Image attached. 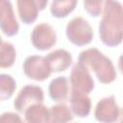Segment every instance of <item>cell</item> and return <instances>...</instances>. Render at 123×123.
<instances>
[{
	"label": "cell",
	"mask_w": 123,
	"mask_h": 123,
	"mask_svg": "<svg viewBox=\"0 0 123 123\" xmlns=\"http://www.w3.org/2000/svg\"><path fill=\"white\" fill-rule=\"evenodd\" d=\"M16 83L14 79L8 74L0 75V98L1 100L9 99L14 92Z\"/></svg>",
	"instance_id": "ac0fdd59"
},
{
	"label": "cell",
	"mask_w": 123,
	"mask_h": 123,
	"mask_svg": "<svg viewBox=\"0 0 123 123\" xmlns=\"http://www.w3.org/2000/svg\"><path fill=\"white\" fill-rule=\"evenodd\" d=\"M70 84L72 89L86 94L90 93L94 88V81L88 69L80 62H77L72 67L70 72Z\"/></svg>",
	"instance_id": "ba28073f"
},
{
	"label": "cell",
	"mask_w": 123,
	"mask_h": 123,
	"mask_svg": "<svg viewBox=\"0 0 123 123\" xmlns=\"http://www.w3.org/2000/svg\"><path fill=\"white\" fill-rule=\"evenodd\" d=\"M99 36L101 41L109 47H115L123 41V5L120 2H104Z\"/></svg>",
	"instance_id": "6da1fadb"
},
{
	"label": "cell",
	"mask_w": 123,
	"mask_h": 123,
	"mask_svg": "<svg viewBox=\"0 0 123 123\" xmlns=\"http://www.w3.org/2000/svg\"><path fill=\"white\" fill-rule=\"evenodd\" d=\"M116 123H123V108L120 109V112H119V116L116 120Z\"/></svg>",
	"instance_id": "7402d4cb"
},
{
	"label": "cell",
	"mask_w": 123,
	"mask_h": 123,
	"mask_svg": "<svg viewBox=\"0 0 123 123\" xmlns=\"http://www.w3.org/2000/svg\"><path fill=\"white\" fill-rule=\"evenodd\" d=\"M77 1L67 0V1H53L50 5V12L54 17L63 18L66 17L76 7Z\"/></svg>",
	"instance_id": "2e32d148"
},
{
	"label": "cell",
	"mask_w": 123,
	"mask_h": 123,
	"mask_svg": "<svg viewBox=\"0 0 123 123\" xmlns=\"http://www.w3.org/2000/svg\"><path fill=\"white\" fill-rule=\"evenodd\" d=\"M16 58V51L12 43L9 41L2 40L0 46V66L11 67L15 61Z\"/></svg>",
	"instance_id": "e0dca14e"
},
{
	"label": "cell",
	"mask_w": 123,
	"mask_h": 123,
	"mask_svg": "<svg viewBox=\"0 0 123 123\" xmlns=\"http://www.w3.org/2000/svg\"><path fill=\"white\" fill-rule=\"evenodd\" d=\"M24 115L27 123H49L50 110L42 104H35L24 111Z\"/></svg>",
	"instance_id": "4fadbf2b"
},
{
	"label": "cell",
	"mask_w": 123,
	"mask_h": 123,
	"mask_svg": "<svg viewBox=\"0 0 123 123\" xmlns=\"http://www.w3.org/2000/svg\"><path fill=\"white\" fill-rule=\"evenodd\" d=\"M118 68H119L120 72L123 74V54L118 59Z\"/></svg>",
	"instance_id": "44dd1931"
},
{
	"label": "cell",
	"mask_w": 123,
	"mask_h": 123,
	"mask_svg": "<svg viewBox=\"0 0 123 123\" xmlns=\"http://www.w3.org/2000/svg\"><path fill=\"white\" fill-rule=\"evenodd\" d=\"M65 34L67 39L77 45L84 46L91 42L93 38V30L88 21L81 16L72 18L66 25Z\"/></svg>",
	"instance_id": "3957f363"
},
{
	"label": "cell",
	"mask_w": 123,
	"mask_h": 123,
	"mask_svg": "<svg viewBox=\"0 0 123 123\" xmlns=\"http://www.w3.org/2000/svg\"><path fill=\"white\" fill-rule=\"evenodd\" d=\"M120 109L113 95L104 97L96 104L94 116L97 121L102 123H113L119 116Z\"/></svg>",
	"instance_id": "52a82bcc"
},
{
	"label": "cell",
	"mask_w": 123,
	"mask_h": 123,
	"mask_svg": "<svg viewBox=\"0 0 123 123\" xmlns=\"http://www.w3.org/2000/svg\"><path fill=\"white\" fill-rule=\"evenodd\" d=\"M43 100L44 94L40 86L27 85L19 90L13 101V107L18 112H24L32 105L42 104Z\"/></svg>",
	"instance_id": "5b68a950"
},
{
	"label": "cell",
	"mask_w": 123,
	"mask_h": 123,
	"mask_svg": "<svg viewBox=\"0 0 123 123\" xmlns=\"http://www.w3.org/2000/svg\"><path fill=\"white\" fill-rule=\"evenodd\" d=\"M47 3V0H18L16 5L20 20L25 24L33 23L37 19L39 11H42Z\"/></svg>",
	"instance_id": "9c48e42d"
},
{
	"label": "cell",
	"mask_w": 123,
	"mask_h": 123,
	"mask_svg": "<svg viewBox=\"0 0 123 123\" xmlns=\"http://www.w3.org/2000/svg\"><path fill=\"white\" fill-rule=\"evenodd\" d=\"M1 30L7 37H13L19 31V24L15 18L12 5L10 1L3 0L1 2Z\"/></svg>",
	"instance_id": "30bf717a"
},
{
	"label": "cell",
	"mask_w": 123,
	"mask_h": 123,
	"mask_svg": "<svg viewBox=\"0 0 123 123\" xmlns=\"http://www.w3.org/2000/svg\"><path fill=\"white\" fill-rule=\"evenodd\" d=\"M70 107L72 112L79 117H86L91 109V101L86 93L71 90L70 94Z\"/></svg>",
	"instance_id": "7c38bea8"
},
{
	"label": "cell",
	"mask_w": 123,
	"mask_h": 123,
	"mask_svg": "<svg viewBox=\"0 0 123 123\" xmlns=\"http://www.w3.org/2000/svg\"><path fill=\"white\" fill-rule=\"evenodd\" d=\"M31 40L36 49L46 51L56 44L57 33L50 24L41 22L34 27L31 34Z\"/></svg>",
	"instance_id": "277c9868"
},
{
	"label": "cell",
	"mask_w": 123,
	"mask_h": 123,
	"mask_svg": "<svg viewBox=\"0 0 123 123\" xmlns=\"http://www.w3.org/2000/svg\"><path fill=\"white\" fill-rule=\"evenodd\" d=\"M23 71L25 75L35 81H44L52 73V70L45 57L33 55L25 59L23 62Z\"/></svg>",
	"instance_id": "8992f818"
},
{
	"label": "cell",
	"mask_w": 123,
	"mask_h": 123,
	"mask_svg": "<svg viewBox=\"0 0 123 123\" xmlns=\"http://www.w3.org/2000/svg\"><path fill=\"white\" fill-rule=\"evenodd\" d=\"M85 10L91 14L92 16H99L104 7V2L102 0L99 1H85L84 2Z\"/></svg>",
	"instance_id": "d6986e66"
},
{
	"label": "cell",
	"mask_w": 123,
	"mask_h": 123,
	"mask_svg": "<svg viewBox=\"0 0 123 123\" xmlns=\"http://www.w3.org/2000/svg\"><path fill=\"white\" fill-rule=\"evenodd\" d=\"M78 62L92 70L97 79L103 84H110L116 79V70L111 59L103 55L97 48H88L82 51Z\"/></svg>",
	"instance_id": "7a4b0ae2"
},
{
	"label": "cell",
	"mask_w": 123,
	"mask_h": 123,
	"mask_svg": "<svg viewBox=\"0 0 123 123\" xmlns=\"http://www.w3.org/2000/svg\"><path fill=\"white\" fill-rule=\"evenodd\" d=\"M0 123H25L21 117L14 112H4L1 115Z\"/></svg>",
	"instance_id": "ffe728a7"
},
{
	"label": "cell",
	"mask_w": 123,
	"mask_h": 123,
	"mask_svg": "<svg viewBox=\"0 0 123 123\" xmlns=\"http://www.w3.org/2000/svg\"><path fill=\"white\" fill-rule=\"evenodd\" d=\"M69 85L64 76L53 79L49 84V95L54 101H62L68 97Z\"/></svg>",
	"instance_id": "5bb4252c"
},
{
	"label": "cell",
	"mask_w": 123,
	"mask_h": 123,
	"mask_svg": "<svg viewBox=\"0 0 123 123\" xmlns=\"http://www.w3.org/2000/svg\"><path fill=\"white\" fill-rule=\"evenodd\" d=\"M73 119V113L65 104H57L50 108L49 123H67Z\"/></svg>",
	"instance_id": "9a60e30c"
},
{
	"label": "cell",
	"mask_w": 123,
	"mask_h": 123,
	"mask_svg": "<svg viewBox=\"0 0 123 123\" xmlns=\"http://www.w3.org/2000/svg\"><path fill=\"white\" fill-rule=\"evenodd\" d=\"M52 72L66 70L72 63V56L65 49H57L45 56Z\"/></svg>",
	"instance_id": "8fae6325"
}]
</instances>
